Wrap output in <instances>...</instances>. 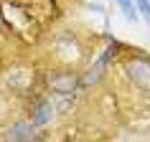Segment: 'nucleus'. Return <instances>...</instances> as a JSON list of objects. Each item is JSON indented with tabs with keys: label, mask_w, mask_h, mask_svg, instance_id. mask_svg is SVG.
Instances as JSON below:
<instances>
[{
	"label": "nucleus",
	"mask_w": 150,
	"mask_h": 142,
	"mask_svg": "<svg viewBox=\"0 0 150 142\" xmlns=\"http://www.w3.org/2000/svg\"><path fill=\"white\" fill-rule=\"evenodd\" d=\"M79 71L74 69H48L46 71V89L56 96H74V91L81 84Z\"/></svg>",
	"instance_id": "nucleus-1"
},
{
	"label": "nucleus",
	"mask_w": 150,
	"mask_h": 142,
	"mask_svg": "<svg viewBox=\"0 0 150 142\" xmlns=\"http://www.w3.org/2000/svg\"><path fill=\"white\" fill-rule=\"evenodd\" d=\"M120 10L127 20H137V10H135V0H117Z\"/></svg>",
	"instance_id": "nucleus-5"
},
{
	"label": "nucleus",
	"mask_w": 150,
	"mask_h": 142,
	"mask_svg": "<svg viewBox=\"0 0 150 142\" xmlns=\"http://www.w3.org/2000/svg\"><path fill=\"white\" fill-rule=\"evenodd\" d=\"M54 99L48 94H36L28 102V122H31L33 127H46L51 119H54Z\"/></svg>",
	"instance_id": "nucleus-2"
},
{
	"label": "nucleus",
	"mask_w": 150,
	"mask_h": 142,
	"mask_svg": "<svg viewBox=\"0 0 150 142\" xmlns=\"http://www.w3.org/2000/svg\"><path fill=\"white\" fill-rule=\"evenodd\" d=\"M125 71H127V76H130V81L140 91H148L150 94V58H145V56H132V58L125 61Z\"/></svg>",
	"instance_id": "nucleus-3"
},
{
	"label": "nucleus",
	"mask_w": 150,
	"mask_h": 142,
	"mask_svg": "<svg viewBox=\"0 0 150 142\" xmlns=\"http://www.w3.org/2000/svg\"><path fill=\"white\" fill-rule=\"evenodd\" d=\"M0 140L3 142H38L41 132L31 122H13V124L5 127V132H0Z\"/></svg>",
	"instance_id": "nucleus-4"
},
{
	"label": "nucleus",
	"mask_w": 150,
	"mask_h": 142,
	"mask_svg": "<svg viewBox=\"0 0 150 142\" xmlns=\"http://www.w3.org/2000/svg\"><path fill=\"white\" fill-rule=\"evenodd\" d=\"M135 5H137V10H140V15L148 20L150 25V0H135Z\"/></svg>",
	"instance_id": "nucleus-6"
}]
</instances>
